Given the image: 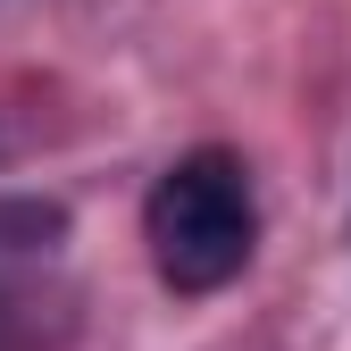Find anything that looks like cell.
Listing matches in <instances>:
<instances>
[{"instance_id":"cell-1","label":"cell","mask_w":351,"mask_h":351,"mask_svg":"<svg viewBox=\"0 0 351 351\" xmlns=\"http://www.w3.org/2000/svg\"><path fill=\"white\" fill-rule=\"evenodd\" d=\"M143 234H151V268L167 293H217L251 268L259 243V209H251V176L234 151H184L143 201Z\"/></svg>"}]
</instances>
